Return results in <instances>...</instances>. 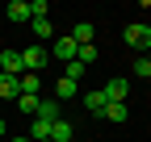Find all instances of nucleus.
Returning a JSON list of instances; mask_svg holds the SVG:
<instances>
[{
  "mask_svg": "<svg viewBox=\"0 0 151 142\" xmlns=\"http://www.w3.org/2000/svg\"><path fill=\"white\" fill-rule=\"evenodd\" d=\"M46 59H50L46 46H25V50H21V63H25V71H34V75L46 67Z\"/></svg>",
  "mask_w": 151,
  "mask_h": 142,
  "instance_id": "1",
  "label": "nucleus"
},
{
  "mask_svg": "<svg viewBox=\"0 0 151 142\" xmlns=\"http://www.w3.org/2000/svg\"><path fill=\"white\" fill-rule=\"evenodd\" d=\"M50 55L59 59V63H71L76 55H80V46H76V38H71V33H63V38H55V46H50Z\"/></svg>",
  "mask_w": 151,
  "mask_h": 142,
  "instance_id": "2",
  "label": "nucleus"
},
{
  "mask_svg": "<svg viewBox=\"0 0 151 142\" xmlns=\"http://www.w3.org/2000/svg\"><path fill=\"white\" fill-rule=\"evenodd\" d=\"M126 46H134L139 55H147V50H151V33H147V25H126Z\"/></svg>",
  "mask_w": 151,
  "mask_h": 142,
  "instance_id": "3",
  "label": "nucleus"
},
{
  "mask_svg": "<svg viewBox=\"0 0 151 142\" xmlns=\"http://www.w3.org/2000/svg\"><path fill=\"white\" fill-rule=\"evenodd\" d=\"M25 63H21V50H0V75H21Z\"/></svg>",
  "mask_w": 151,
  "mask_h": 142,
  "instance_id": "4",
  "label": "nucleus"
},
{
  "mask_svg": "<svg viewBox=\"0 0 151 142\" xmlns=\"http://www.w3.org/2000/svg\"><path fill=\"white\" fill-rule=\"evenodd\" d=\"M105 92H101V88H92V92H84V109L92 113V117H105Z\"/></svg>",
  "mask_w": 151,
  "mask_h": 142,
  "instance_id": "5",
  "label": "nucleus"
},
{
  "mask_svg": "<svg viewBox=\"0 0 151 142\" xmlns=\"http://www.w3.org/2000/svg\"><path fill=\"white\" fill-rule=\"evenodd\" d=\"M101 92H105V100H109V104H126V80H109Z\"/></svg>",
  "mask_w": 151,
  "mask_h": 142,
  "instance_id": "6",
  "label": "nucleus"
},
{
  "mask_svg": "<svg viewBox=\"0 0 151 142\" xmlns=\"http://www.w3.org/2000/svg\"><path fill=\"white\" fill-rule=\"evenodd\" d=\"M50 126H55V121L34 117V121H29V142H50Z\"/></svg>",
  "mask_w": 151,
  "mask_h": 142,
  "instance_id": "7",
  "label": "nucleus"
},
{
  "mask_svg": "<svg viewBox=\"0 0 151 142\" xmlns=\"http://www.w3.org/2000/svg\"><path fill=\"white\" fill-rule=\"evenodd\" d=\"M71 138H76V126H71V121H63V117H59V121H55V126H50V142H71Z\"/></svg>",
  "mask_w": 151,
  "mask_h": 142,
  "instance_id": "8",
  "label": "nucleus"
},
{
  "mask_svg": "<svg viewBox=\"0 0 151 142\" xmlns=\"http://www.w3.org/2000/svg\"><path fill=\"white\" fill-rule=\"evenodd\" d=\"M0 96L17 100V96H21V80H17V75H0Z\"/></svg>",
  "mask_w": 151,
  "mask_h": 142,
  "instance_id": "9",
  "label": "nucleus"
},
{
  "mask_svg": "<svg viewBox=\"0 0 151 142\" xmlns=\"http://www.w3.org/2000/svg\"><path fill=\"white\" fill-rule=\"evenodd\" d=\"M21 92H29V96H42V75H34V71H21Z\"/></svg>",
  "mask_w": 151,
  "mask_h": 142,
  "instance_id": "10",
  "label": "nucleus"
},
{
  "mask_svg": "<svg viewBox=\"0 0 151 142\" xmlns=\"http://www.w3.org/2000/svg\"><path fill=\"white\" fill-rule=\"evenodd\" d=\"M34 117H42V121H59V100H55V96H42V104H38Z\"/></svg>",
  "mask_w": 151,
  "mask_h": 142,
  "instance_id": "11",
  "label": "nucleus"
},
{
  "mask_svg": "<svg viewBox=\"0 0 151 142\" xmlns=\"http://www.w3.org/2000/svg\"><path fill=\"white\" fill-rule=\"evenodd\" d=\"M4 13H9V21H29V4H25V0H13Z\"/></svg>",
  "mask_w": 151,
  "mask_h": 142,
  "instance_id": "12",
  "label": "nucleus"
},
{
  "mask_svg": "<svg viewBox=\"0 0 151 142\" xmlns=\"http://www.w3.org/2000/svg\"><path fill=\"white\" fill-rule=\"evenodd\" d=\"M76 92H80V84H71V80H59V84H55V100H71Z\"/></svg>",
  "mask_w": 151,
  "mask_h": 142,
  "instance_id": "13",
  "label": "nucleus"
},
{
  "mask_svg": "<svg viewBox=\"0 0 151 142\" xmlns=\"http://www.w3.org/2000/svg\"><path fill=\"white\" fill-rule=\"evenodd\" d=\"M71 38H76V46H92V25H88V21H80V25L71 29Z\"/></svg>",
  "mask_w": 151,
  "mask_h": 142,
  "instance_id": "14",
  "label": "nucleus"
},
{
  "mask_svg": "<svg viewBox=\"0 0 151 142\" xmlns=\"http://www.w3.org/2000/svg\"><path fill=\"white\" fill-rule=\"evenodd\" d=\"M29 25H34V33H38V38H42V42H46L50 33H55V25H50V17H34Z\"/></svg>",
  "mask_w": 151,
  "mask_h": 142,
  "instance_id": "15",
  "label": "nucleus"
},
{
  "mask_svg": "<svg viewBox=\"0 0 151 142\" xmlns=\"http://www.w3.org/2000/svg\"><path fill=\"white\" fill-rule=\"evenodd\" d=\"M38 104H42V96H29V92L17 96V109H21V113H38Z\"/></svg>",
  "mask_w": 151,
  "mask_h": 142,
  "instance_id": "16",
  "label": "nucleus"
},
{
  "mask_svg": "<svg viewBox=\"0 0 151 142\" xmlns=\"http://www.w3.org/2000/svg\"><path fill=\"white\" fill-rule=\"evenodd\" d=\"M76 63L92 67V63H97V46H80V55H76Z\"/></svg>",
  "mask_w": 151,
  "mask_h": 142,
  "instance_id": "17",
  "label": "nucleus"
},
{
  "mask_svg": "<svg viewBox=\"0 0 151 142\" xmlns=\"http://www.w3.org/2000/svg\"><path fill=\"white\" fill-rule=\"evenodd\" d=\"M105 117L109 121H126V104H105Z\"/></svg>",
  "mask_w": 151,
  "mask_h": 142,
  "instance_id": "18",
  "label": "nucleus"
},
{
  "mask_svg": "<svg viewBox=\"0 0 151 142\" xmlns=\"http://www.w3.org/2000/svg\"><path fill=\"white\" fill-rule=\"evenodd\" d=\"M134 75H139V80H151V63H147V59H143V55H139V59H134Z\"/></svg>",
  "mask_w": 151,
  "mask_h": 142,
  "instance_id": "19",
  "label": "nucleus"
},
{
  "mask_svg": "<svg viewBox=\"0 0 151 142\" xmlns=\"http://www.w3.org/2000/svg\"><path fill=\"white\" fill-rule=\"evenodd\" d=\"M4 142H29V138H25V134H21V138H4Z\"/></svg>",
  "mask_w": 151,
  "mask_h": 142,
  "instance_id": "20",
  "label": "nucleus"
},
{
  "mask_svg": "<svg viewBox=\"0 0 151 142\" xmlns=\"http://www.w3.org/2000/svg\"><path fill=\"white\" fill-rule=\"evenodd\" d=\"M0 142H4V117H0Z\"/></svg>",
  "mask_w": 151,
  "mask_h": 142,
  "instance_id": "21",
  "label": "nucleus"
},
{
  "mask_svg": "<svg viewBox=\"0 0 151 142\" xmlns=\"http://www.w3.org/2000/svg\"><path fill=\"white\" fill-rule=\"evenodd\" d=\"M143 59H147V63H151V50H147V55H143Z\"/></svg>",
  "mask_w": 151,
  "mask_h": 142,
  "instance_id": "22",
  "label": "nucleus"
},
{
  "mask_svg": "<svg viewBox=\"0 0 151 142\" xmlns=\"http://www.w3.org/2000/svg\"><path fill=\"white\" fill-rule=\"evenodd\" d=\"M147 33H151V21H147Z\"/></svg>",
  "mask_w": 151,
  "mask_h": 142,
  "instance_id": "23",
  "label": "nucleus"
}]
</instances>
